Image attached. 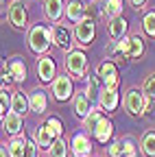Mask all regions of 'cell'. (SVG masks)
<instances>
[{
    "mask_svg": "<svg viewBox=\"0 0 155 157\" xmlns=\"http://www.w3.org/2000/svg\"><path fill=\"white\" fill-rule=\"evenodd\" d=\"M50 44H52V29H46L44 24H37V26L31 29V33H29V46H31L33 52L42 55V52H46L50 48Z\"/></svg>",
    "mask_w": 155,
    "mask_h": 157,
    "instance_id": "6da1fadb",
    "label": "cell"
},
{
    "mask_svg": "<svg viewBox=\"0 0 155 157\" xmlns=\"http://www.w3.org/2000/svg\"><path fill=\"white\" fill-rule=\"evenodd\" d=\"M114 52H118V55H122L127 59H138L144 52V42L138 35L127 37V39H122V42H118V46L114 48Z\"/></svg>",
    "mask_w": 155,
    "mask_h": 157,
    "instance_id": "7a4b0ae2",
    "label": "cell"
},
{
    "mask_svg": "<svg viewBox=\"0 0 155 157\" xmlns=\"http://www.w3.org/2000/svg\"><path fill=\"white\" fill-rule=\"evenodd\" d=\"M66 70L74 76V78H83L87 72V59L81 50H70L66 57Z\"/></svg>",
    "mask_w": 155,
    "mask_h": 157,
    "instance_id": "3957f363",
    "label": "cell"
},
{
    "mask_svg": "<svg viewBox=\"0 0 155 157\" xmlns=\"http://www.w3.org/2000/svg\"><path fill=\"white\" fill-rule=\"evenodd\" d=\"M96 76L101 78L105 90H116V85H118V68L111 61H103L99 66V70H96Z\"/></svg>",
    "mask_w": 155,
    "mask_h": 157,
    "instance_id": "277c9868",
    "label": "cell"
},
{
    "mask_svg": "<svg viewBox=\"0 0 155 157\" xmlns=\"http://www.w3.org/2000/svg\"><path fill=\"white\" fill-rule=\"evenodd\" d=\"M94 17H85L81 20L79 24L74 26V37H76V42H79L81 46H87L92 44V39H94Z\"/></svg>",
    "mask_w": 155,
    "mask_h": 157,
    "instance_id": "5b68a950",
    "label": "cell"
},
{
    "mask_svg": "<svg viewBox=\"0 0 155 157\" xmlns=\"http://www.w3.org/2000/svg\"><path fill=\"white\" fill-rule=\"evenodd\" d=\"M144 103H146V96H142L138 90H129L125 94V109L131 116H140L144 111Z\"/></svg>",
    "mask_w": 155,
    "mask_h": 157,
    "instance_id": "8992f818",
    "label": "cell"
},
{
    "mask_svg": "<svg viewBox=\"0 0 155 157\" xmlns=\"http://www.w3.org/2000/svg\"><path fill=\"white\" fill-rule=\"evenodd\" d=\"M52 94L57 101H68L72 94V81L70 76H57L52 81Z\"/></svg>",
    "mask_w": 155,
    "mask_h": 157,
    "instance_id": "52a82bcc",
    "label": "cell"
},
{
    "mask_svg": "<svg viewBox=\"0 0 155 157\" xmlns=\"http://www.w3.org/2000/svg\"><path fill=\"white\" fill-rule=\"evenodd\" d=\"M66 15H68L70 22H76V24H79L81 20H85V15H87L85 2H83V0H70V2L66 5Z\"/></svg>",
    "mask_w": 155,
    "mask_h": 157,
    "instance_id": "ba28073f",
    "label": "cell"
},
{
    "mask_svg": "<svg viewBox=\"0 0 155 157\" xmlns=\"http://www.w3.org/2000/svg\"><path fill=\"white\" fill-rule=\"evenodd\" d=\"M70 148H72L74 157H87V155L92 153V144H90V140H87V135H83V133L72 135Z\"/></svg>",
    "mask_w": 155,
    "mask_h": 157,
    "instance_id": "9c48e42d",
    "label": "cell"
},
{
    "mask_svg": "<svg viewBox=\"0 0 155 157\" xmlns=\"http://www.w3.org/2000/svg\"><path fill=\"white\" fill-rule=\"evenodd\" d=\"M9 22L15 29H24L26 26V9L22 2H13L9 7Z\"/></svg>",
    "mask_w": 155,
    "mask_h": 157,
    "instance_id": "30bf717a",
    "label": "cell"
},
{
    "mask_svg": "<svg viewBox=\"0 0 155 157\" xmlns=\"http://www.w3.org/2000/svg\"><path fill=\"white\" fill-rule=\"evenodd\" d=\"M37 76H40V81L44 83H52L55 78V61L50 57H44L37 61Z\"/></svg>",
    "mask_w": 155,
    "mask_h": 157,
    "instance_id": "8fae6325",
    "label": "cell"
},
{
    "mask_svg": "<svg viewBox=\"0 0 155 157\" xmlns=\"http://www.w3.org/2000/svg\"><path fill=\"white\" fill-rule=\"evenodd\" d=\"M74 113H76V116H81L83 120L92 113V101H90V96H87L85 92L74 96Z\"/></svg>",
    "mask_w": 155,
    "mask_h": 157,
    "instance_id": "7c38bea8",
    "label": "cell"
},
{
    "mask_svg": "<svg viewBox=\"0 0 155 157\" xmlns=\"http://www.w3.org/2000/svg\"><path fill=\"white\" fill-rule=\"evenodd\" d=\"M29 107H31V101H29L22 92H13V94H11V111H13V113L24 116Z\"/></svg>",
    "mask_w": 155,
    "mask_h": 157,
    "instance_id": "4fadbf2b",
    "label": "cell"
},
{
    "mask_svg": "<svg viewBox=\"0 0 155 157\" xmlns=\"http://www.w3.org/2000/svg\"><path fill=\"white\" fill-rule=\"evenodd\" d=\"M55 140H57V137L50 133V129H48L46 124H44V127H40V129L35 131V142H37V146H40V148L50 151V146L55 144Z\"/></svg>",
    "mask_w": 155,
    "mask_h": 157,
    "instance_id": "5bb4252c",
    "label": "cell"
},
{
    "mask_svg": "<svg viewBox=\"0 0 155 157\" xmlns=\"http://www.w3.org/2000/svg\"><path fill=\"white\" fill-rule=\"evenodd\" d=\"M52 42L59 46L61 50H68L70 52V48H72V42H70V33L64 29V26H55L52 29Z\"/></svg>",
    "mask_w": 155,
    "mask_h": 157,
    "instance_id": "9a60e30c",
    "label": "cell"
},
{
    "mask_svg": "<svg viewBox=\"0 0 155 157\" xmlns=\"http://www.w3.org/2000/svg\"><path fill=\"white\" fill-rule=\"evenodd\" d=\"M99 103L105 111H116V107H118V92L116 90H103Z\"/></svg>",
    "mask_w": 155,
    "mask_h": 157,
    "instance_id": "2e32d148",
    "label": "cell"
},
{
    "mask_svg": "<svg viewBox=\"0 0 155 157\" xmlns=\"http://www.w3.org/2000/svg\"><path fill=\"white\" fill-rule=\"evenodd\" d=\"M107 31H109V37H111V39H122L125 33H127V20H125V17L111 20L109 26H107Z\"/></svg>",
    "mask_w": 155,
    "mask_h": 157,
    "instance_id": "e0dca14e",
    "label": "cell"
},
{
    "mask_svg": "<svg viewBox=\"0 0 155 157\" xmlns=\"http://www.w3.org/2000/svg\"><path fill=\"white\" fill-rule=\"evenodd\" d=\"M2 124H5V129H7V133L17 135V133L22 131V116H17V113L9 111V113H7V118L2 120Z\"/></svg>",
    "mask_w": 155,
    "mask_h": 157,
    "instance_id": "ac0fdd59",
    "label": "cell"
},
{
    "mask_svg": "<svg viewBox=\"0 0 155 157\" xmlns=\"http://www.w3.org/2000/svg\"><path fill=\"white\" fill-rule=\"evenodd\" d=\"M46 15L52 20V22H59V17L64 15V0H46Z\"/></svg>",
    "mask_w": 155,
    "mask_h": 157,
    "instance_id": "d6986e66",
    "label": "cell"
},
{
    "mask_svg": "<svg viewBox=\"0 0 155 157\" xmlns=\"http://www.w3.org/2000/svg\"><path fill=\"white\" fill-rule=\"evenodd\" d=\"M111 133H114V124L107 120V118H103V120L99 122V127L94 129V137H96L99 142H109Z\"/></svg>",
    "mask_w": 155,
    "mask_h": 157,
    "instance_id": "ffe728a7",
    "label": "cell"
},
{
    "mask_svg": "<svg viewBox=\"0 0 155 157\" xmlns=\"http://www.w3.org/2000/svg\"><path fill=\"white\" fill-rule=\"evenodd\" d=\"M29 101H31V109L33 111H37V113H44L46 111V92L44 90H35L33 94H31V98H29Z\"/></svg>",
    "mask_w": 155,
    "mask_h": 157,
    "instance_id": "44dd1931",
    "label": "cell"
},
{
    "mask_svg": "<svg viewBox=\"0 0 155 157\" xmlns=\"http://www.w3.org/2000/svg\"><path fill=\"white\" fill-rule=\"evenodd\" d=\"M140 151L146 157H155V131H146L140 140Z\"/></svg>",
    "mask_w": 155,
    "mask_h": 157,
    "instance_id": "7402d4cb",
    "label": "cell"
},
{
    "mask_svg": "<svg viewBox=\"0 0 155 157\" xmlns=\"http://www.w3.org/2000/svg\"><path fill=\"white\" fill-rule=\"evenodd\" d=\"M103 11H105V15L109 17V22H111V20H116V17H120V13H122V0H105Z\"/></svg>",
    "mask_w": 155,
    "mask_h": 157,
    "instance_id": "603a6c76",
    "label": "cell"
},
{
    "mask_svg": "<svg viewBox=\"0 0 155 157\" xmlns=\"http://www.w3.org/2000/svg\"><path fill=\"white\" fill-rule=\"evenodd\" d=\"M85 94L90 96V101H92V103H94V101H101V94H103V90H101V78H99V76H90Z\"/></svg>",
    "mask_w": 155,
    "mask_h": 157,
    "instance_id": "cb8c5ba5",
    "label": "cell"
},
{
    "mask_svg": "<svg viewBox=\"0 0 155 157\" xmlns=\"http://www.w3.org/2000/svg\"><path fill=\"white\" fill-rule=\"evenodd\" d=\"M26 144H29V140H24V137L11 140L9 142V155L11 157H24L26 155Z\"/></svg>",
    "mask_w": 155,
    "mask_h": 157,
    "instance_id": "d4e9b609",
    "label": "cell"
},
{
    "mask_svg": "<svg viewBox=\"0 0 155 157\" xmlns=\"http://www.w3.org/2000/svg\"><path fill=\"white\" fill-rule=\"evenodd\" d=\"M9 70L13 74V81H24L26 78V66L20 61V59H13V61L9 63Z\"/></svg>",
    "mask_w": 155,
    "mask_h": 157,
    "instance_id": "484cf974",
    "label": "cell"
},
{
    "mask_svg": "<svg viewBox=\"0 0 155 157\" xmlns=\"http://www.w3.org/2000/svg\"><path fill=\"white\" fill-rule=\"evenodd\" d=\"M48 153H50V157H66L68 155V146H66V142L59 137V140H55V144L50 146Z\"/></svg>",
    "mask_w": 155,
    "mask_h": 157,
    "instance_id": "4316f807",
    "label": "cell"
},
{
    "mask_svg": "<svg viewBox=\"0 0 155 157\" xmlns=\"http://www.w3.org/2000/svg\"><path fill=\"white\" fill-rule=\"evenodd\" d=\"M142 26H144V33L155 37V11H149L142 20Z\"/></svg>",
    "mask_w": 155,
    "mask_h": 157,
    "instance_id": "83f0119b",
    "label": "cell"
},
{
    "mask_svg": "<svg viewBox=\"0 0 155 157\" xmlns=\"http://www.w3.org/2000/svg\"><path fill=\"white\" fill-rule=\"evenodd\" d=\"M46 127L50 129V133L57 137V140H59V135L64 133V124H61L59 118H48V120H46Z\"/></svg>",
    "mask_w": 155,
    "mask_h": 157,
    "instance_id": "f1b7e54d",
    "label": "cell"
},
{
    "mask_svg": "<svg viewBox=\"0 0 155 157\" xmlns=\"http://www.w3.org/2000/svg\"><path fill=\"white\" fill-rule=\"evenodd\" d=\"M101 120H103V116H101V111H94V109H92V113H90V116L85 118V129L94 133V129L99 127V122H101Z\"/></svg>",
    "mask_w": 155,
    "mask_h": 157,
    "instance_id": "f546056e",
    "label": "cell"
},
{
    "mask_svg": "<svg viewBox=\"0 0 155 157\" xmlns=\"http://www.w3.org/2000/svg\"><path fill=\"white\" fill-rule=\"evenodd\" d=\"M142 92H144V96H149V98H155V74H151L146 81H144V85H142Z\"/></svg>",
    "mask_w": 155,
    "mask_h": 157,
    "instance_id": "4dcf8cb0",
    "label": "cell"
},
{
    "mask_svg": "<svg viewBox=\"0 0 155 157\" xmlns=\"http://www.w3.org/2000/svg\"><path fill=\"white\" fill-rule=\"evenodd\" d=\"M109 155H111V157H125V142H122V140H116V142L109 146Z\"/></svg>",
    "mask_w": 155,
    "mask_h": 157,
    "instance_id": "1f68e13d",
    "label": "cell"
},
{
    "mask_svg": "<svg viewBox=\"0 0 155 157\" xmlns=\"http://www.w3.org/2000/svg\"><path fill=\"white\" fill-rule=\"evenodd\" d=\"M0 109H2V120L7 118V109H11V101H9V92H5V87H2V96H0Z\"/></svg>",
    "mask_w": 155,
    "mask_h": 157,
    "instance_id": "d6a6232c",
    "label": "cell"
},
{
    "mask_svg": "<svg viewBox=\"0 0 155 157\" xmlns=\"http://www.w3.org/2000/svg\"><path fill=\"white\" fill-rule=\"evenodd\" d=\"M125 142V157H135V144H133V140H122Z\"/></svg>",
    "mask_w": 155,
    "mask_h": 157,
    "instance_id": "836d02e7",
    "label": "cell"
},
{
    "mask_svg": "<svg viewBox=\"0 0 155 157\" xmlns=\"http://www.w3.org/2000/svg\"><path fill=\"white\" fill-rule=\"evenodd\" d=\"M35 151H37V146H35L33 142H29V144H26V155H24V157H35Z\"/></svg>",
    "mask_w": 155,
    "mask_h": 157,
    "instance_id": "e575fe53",
    "label": "cell"
},
{
    "mask_svg": "<svg viewBox=\"0 0 155 157\" xmlns=\"http://www.w3.org/2000/svg\"><path fill=\"white\" fill-rule=\"evenodd\" d=\"M129 2H131L133 7H140V5H144V0H129Z\"/></svg>",
    "mask_w": 155,
    "mask_h": 157,
    "instance_id": "d590c367",
    "label": "cell"
},
{
    "mask_svg": "<svg viewBox=\"0 0 155 157\" xmlns=\"http://www.w3.org/2000/svg\"><path fill=\"white\" fill-rule=\"evenodd\" d=\"M0 157H9V155L5 153V148H2V151H0Z\"/></svg>",
    "mask_w": 155,
    "mask_h": 157,
    "instance_id": "8d00e7d4",
    "label": "cell"
},
{
    "mask_svg": "<svg viewBox=\"0 0 155 157\" xmlns=\"http://www.w3.org/2000/svg\"><path fill=\"white\" fill-rule=\"evenodd\" d=\"M15 2H22V5H24V2H29V0H15Z\"/></svg>",
    "mask_w": 155,
    "mask_h": 157,
    "instance_id": "74e56055",
    "label": "cell"
}]
</instances>
